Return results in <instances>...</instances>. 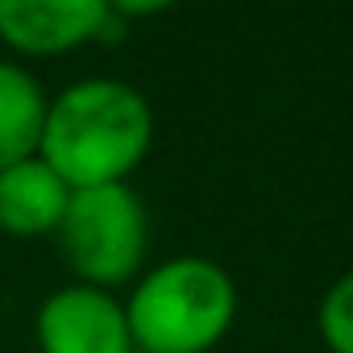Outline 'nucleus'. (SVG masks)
<instances>
[{"label": "nucleus", "mask_w": 353, "mask_h": 353, "mask_svg": "<svg viewBox=\"0 0 353 353\" xmlns=\"http://www.w3.org/2000/svg\"><path fill=\"white\" fill-rule=\"evenodd\" d=\"M154 141V117L137 88L121 79H83L46 108L38 158L71 192L125 183Z\"/></svg>", "instance_id": "f257e3e1"}, {"label": "nucleus", "mask_w": 353, "mask_h": 353, "mask_svg": "<svg viewBox=\"0 0 353 353\" xmlns=\"http://www.w3.org/2000/svg\"><path fill=\"white\" fill-rule=\"evenodd\" d=\"M237 316V287L208 258H170L154 266L125 303L133 349L141 353H208Z\"/></svg>", "instance_id": "f03ea898"}, {"label": "nucleus", "mask_w": 353, "mask_h": 353, "mask_svg": "<svg viewBox=\"0 0 353 353\" xmlns=\"http://www.w3.org/2000/svg\"><path fill=\"white\" fill-rule=\"evenodd\" d=\"M145 208L129 183L71 192V204L59 225V245L83 287H117L137 274L145 258Z\"/></svg>", "instance_id": "7ed1b4c3"}, {"label": "nucleus", "mask_w": 353, "mask_h": 353, "mask_svg": "<svg viewBox=\"0 0 353 353\" xmlns=\"http://www.w3.org/2000/svg\"><path fill=\"white\" fill-rule=\"evenodd\" d=\"M117 38V13L100 0H0V42L21 54H67Z\"/></svg>", "instance_id": "20e7f679"}, {"label": "nucleus", "mask_w": 353, "mask_h": 353, "mask_svg": "<svg viewBox=\"0 0 353 353\" xmlns=\"http://www.w3.org/2000/svg\"><path fill=\"white\" fill-rule=\"evenodd\" d=\"M42 353H133L125 303L100 287H63L38 312Z\"/></svg>", "instance_id": "39448f33"}, {"label": "nucleus", "mask_w": 353, "mask_h": 353, "mask_svg": "<svg viewBox=\"0 0 353 353\" xmlns=\"http://www.w3.org/2000/svg\"><path fill=\"white\" fill-rule=\"evenodd\" d=\"M71 204V188L34 154L0 170V229L13 237L59 233L63 212Z\"/></svg>", "instance_id": "423d86ee"}, {"label": "nucleus", "mask_w": 353, "mask_h": 353, "mask_svg": "<svg viewBox=\"0 0 353 353\" xmlns=\"http://www.w3.org/2000/svg\"><path fill=\"white\" fill-rule=\"evenodd\" d=\"M46 108L50 100L26 67L0 63V170L38 154Z\"/></svg>", "instance_id": "0eeeda50"}, {"label": "nucleus", "mask_w": 353, "mask_h": 353, "mask_svg": "<svg viewBox=\"0 0 353 353\" xmlns=\"http://www.w3.org/2000/svg\"><path fill=\"white\" fill-rule=\"evenodd\" d=\"M320 336L332 353H353V270L328 287L320 303Z\"/></svg>", "instance_id": "6e6552de"}]
</instances>
